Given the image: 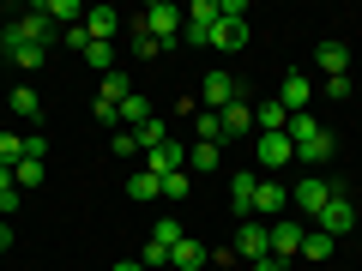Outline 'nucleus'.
Returning a JSON list of instances; mask_svg holds the SVG:
<instances>
[{
    "label": "nucleus",
    "mask_w": 362,
    "mask_h": 271,
    "mask_svg": "<svg viewBox=\"0 0 362 271\" xmlns=\"http://www.w3.org/2000/svg\"><path fill=\"white\" fill-rule=\"evenodd\" d=\"M332 193H344L338 181H326V175H302L296 187H290V205H302L308 217H320V211H326V199H332Z\"/></svg>",
    "instance_id": "nucleus-5"
},
{
    "label": "nucleus",
    "mask_w": 362,
    "mask_h": 271,
    "mask_svg": "<svg viewBox=\"0 0 362 271\" xmlns=\"http://www.w3.org/2000/svg\"><path fill=\"white\" fill-rule=\"evenodd\" d=\"M314 229H326L332 241H338V235H350V229H356V205H350L344 193H332V199H326V211L314 217Z\"/></svg>",
    "instance_id": "nucleus-7"
},
{
    "label": "nucleus",
    "mask_w": 362,
    "mask_h": 271,
    "mask_svg": "<svg viewBox=\"0 0 362 271\" xmlns=\"http://www.w3.org/2000/svg\"><path fill=\"white\" fill-rule=\"evenodd\" d=\"M6 109H13L18 121H30V127H37V115H42V103H37V90H30V85H18L13 97H6Z\"/></svg>",
    "instance_id": "nucleus-21"
},
{
    "label": "nucleus",
    "mask_w": 362,
    "mask_h": 271,
    "mask_svg": "<svg viewBox=\"0 0 362 271\" xmlns=\"http://www.w3.org/2000/svg\"><path fill=\"white\" fill-rule=\"evenodd\" d=\"M314 61L326 66V78H344V73H350V42L326 37V42H320V54H314Z\"/></svg>",
    "instance_id": "nucleus-17"
},
{
    "label": "nucleus",
    "mask_w": 362,
    "mask_h": 271,
    "mask_svg": "<svg viewBox=\"0 0 362 271\" xmlns=\"http://www.w3.org/2000/svg\"><path fill=\"white\" fill-rule=\"evenodd\" d=\"M290 127V109L278 103V97H272V103H259L254 109V133H284Z\"/></svg>",
    "instance_id": "nucleus-19"
},
{
    "label": "nucleus",
    "mask_w": 362,
    "mask_h": 271,
    "mask_svg": "<svg viewBox=\"0 0 362 271\" xmlns=\"http://www.w3.org/2000/svg\"><path fill=\"white\" fill-rule=\"evenodd\" d=\"M0 121H6V115H0Z\"/></svg>",
    "instance_id": "nucleus-46"
},
{
    "label": "nucleus",
    "mask_w": 362,
    "mask_h": 271,
    "mask_svg": "<svg viewBox=\"0 0 362 271\" xmlns=\"http://www.w3.org/2000/svg\"><path fill=\"white\" fill-rule=\"evenodd\" d=\"M290 145H296V163H326L332 157V133L320 127V115H290Z\"/></svg>",
    "instance_id": "nucleus-1"
},
{
    "label": "nucleus",
    "mask_w": 362,
    "mask_h": 271,
    "mask_svg": "<svg viewBox=\"0 0 362 271\" xmlns=\"http://www.w3.org/2000/svg\"><path fill=\"white\" fill-rule=\"evenodd\" d=\"M218 115H223V145H235V139L254 133V103H242V97H235L230 109H218Z\"/></svg>",
    "instance_id": "nucleus-15"
},
{
    "label": "nucleus",
    "mask_w": 362,
    "mask_h": 271,
    "mask_svg": "<svg viewBox=\"0 0 362 271\" xmlns=\"http://www.w3.org/2000/svg\"><path fill=\"white\" fill-rule=\"evenodd\" d=\"M0 49L13 54V66H25V73H30V66H42V54H49V49H37V42H13V37H0Z\"/></svg>",
    "instance_id": "nucleus-24"
},
{
    "label": "nucleus",
    "mask_w": 362,
    "mask_h": 271,
    "mask_svg": "<svg viewBox=\"0 0 362 271\" xmlns=\"http://www.w3.org/2000/svg\"><path fill=\"white\" fill-rule=\"evenodd\" d=\"M121 37H127V42H133V54H145V61H151V54H163V42H157L151 30L139 25V18H127V30H121Z\"/></svg>",
    "instance_id": "nucleus-22"
},
{
    "label": "nucleus",
    "mask_w": 362,
    "mask_h": 271,
    "mask_svg": "<svg viewBox=\"0 0 362 271\" xmlns=\"http://www.w3.org/2000/svg\"><path fill=\"white\" fill-rule=\"evenodd\" d=\"M278 103H284L290 115H308V103H314V78H308V73H284V85H278Z\"/></svg>",
    "instance_id": "nucleus-12"
},
{
    "label": "nucleus",
    "mask_w": 362,
    "mask_h": 271,
    "mask_svg": "<svg viewBox=\"0 0 362 271\" xmlns=\"http://www.w3.org/2000/svg\"><path fill=\"white\" fill-rule=\"evenodd\" d=\"M169 271H211V253L194 241V235H181V241L169 247Z\"/></svg>",
    "instance_id": "nucleus-14"
},
{
    "label": "nucleus",
    "mask_w": 362,
    "mask_h": 271,
    "mask_svg": "<svg viewBox=\"0 0 362 271\" xmlns=\"http://www.w3.org/2000/svg\"><path fill=\"white\" fill-rule=\"evenodd\" d=\"M254 163H259V175H278L284 163H296L290 133H254Z\"/></svg>",
    "instance_id": "nucleus-4"
},
{
    "label": "nucleus",
    "mask_w": 362,
    "mask_h": 271,
    "mask_svg": "<svg viewBox=\"0 0 362 271\" xmlns=\"http://www.w3.org/2000/svg\"><path fill=\"white\" fill-rule=\"evenodd\" d=\"M115 157H133V163H139V139H133V133H115Z\"/></svg>",
    "instance_id": "nucleus-40"
},
{
    "label": "nucleus",
    "mask_w": 362,
    "mask_h": 271,
    "mask_svg": "<svg viewBox=\"0 0 362 271\" xmlns=\"http://www.w3.org/2000/svg\"><path fill=\"white\" fill-rule=\"evenodd\" d=\"M284 205H290V187L278 175H259V187H254V217L259 223H278L284 217Z\"/></svg>",
    "instance_id": "nucleus-6"
},
{
    "label": "nucleus",
    "mask_w": 362,
    "mask_h": 271,
    "mask_svg": "<svg viewBox=\"0 0 362 271\" xmlns=\"http://www.w3.org/2000/svg\"><path fill=\"white\" fill-rule=\"evenodd\" d=\"M97 97H103V103H127V97H133V78L127 73H121V66H115V73H103V90H97Z\"/></svg>",
    "instance_id": "nucleus-23"
},
{
    "label": "nucleus",
    "mask_w": 362,
    "mask_h": 271,
    "mask_svg": "<svg viewBox=\"0 0 362 271\" xmlns=\"http://www.w3.org/2000/svg\"><path fill=\"white\" fill-rule=\"evenodd\" d=\"M194 133H199V145H223V115L199 109V115H194Z\"/></svg>",
    "instance_id": "nucleus-26"
},
{
    "label": "nucleus",
    "mask_w": 362,
    "mask_h": 271,
    "mask_svg": "<svg viewBox=\"0 0 362 271\" xmlns=\"http://www.w3.org/2000/svg\"><path fill=\"white\" fill-rule=\"evenodd\" d=\"M199 97H206V109L218 115V109H230L235 97H242V85H235V78L223 73V66H211V73H206V90H199Z\"/></svg>",
    "instance_id": "nucleus-11"
},
{
    "label": "nucleus",
    "mask_w": 362,
    "mask_h": 271,
    "mask_svg": "<svg viewBox=\"0 0 362 271\" xmlns=\"http://www.w3.org/2000/svg\"><path fill=\"white\" fill-rule=\"evenodd\" d=\"M139 265H145V271H151V265H169V247H163V241H145V247H139Z\"/></svg>",
    "instance_id": "nucleus-38"
},
{
    "label": "nucleus",
    "mask_w": 362,
    "mask_h": 271,
    "mask_svg": "<svg viewBox=\"0 0 362 271\" xmlns=\"http://www.w3.org/2000/svg\"><path fill=\"white\" fill-rule=\"evenodd\" d=\"M133 139H139V157H151V151H163V145H169V121H163V115H151V121H145L139 133H133Z\"/></svg>",
    "instance_id": "nucleus-20"
},
{
    "label": "nucleus",
    "mask_w": 362,
    "mask_h": 271,
    "mask_svg": "<svg viewBox=\"0 0 362 271\" xmlns=\"http://www.w3.org/2000/svg\"><path fill=\"white\" fill-rule=\"evenodd\" d=\"M90 121H103V127H115V121H121V109H115V103H103V97H97V103H90Z\"/></svg>",
    "instance_id": "nucleus-39"
},
{
    "label": "nucleus",
    "mask_w": 362,
    "mask_h": 271,
    "mask_svg": "<svg viewBox=\"0 0 362 271\" xmlns=\"http://www.w3.org/2000/svg\"><path fill=\"white\" fill-rule=\"evenodd\" d=\"M254 187H259V169H235V175H230V211H235V217H254Z\"/></svg>",
    "instance_id": "nucleus-13"
},
{
    "label": "nucleus",
    "mask_w": 362,
    "mask_h": 271,
    "mask_svg": "<svg viewBox=\"0 0 362 271\" xmlns=\"http://www.w3.org/2000/svg\"><path fill=\"white\" fill-rule=\"evenodd\" d=\"M187 25H218V0H194L187 6Z\"/></svg>",
    "instance_id": "nucleus-37"
},
{
    "label": "nucleus",
    "mask_w": 362,
    "mask_h": 271,
    "mask_svg": "<svg viewBox=\"0 0 362 271\" xmlns=\"http://www.w3.org/2000/svg\"><path fill=\"white\" fill-rule=\"evenodd\" d=\"M115 271H145V265H139V259H121V265H115Z\"/></svg>",
    "instance_id": "nucleus-44"
},
{
    "label": "nucleus",
    "mask_w": 362,
    "mask_h": 271,
    "mask_svg": "<svg viewBox=\"0 0 362 271\" xmlns=\"http://www.w3.org/2000/svg\"><path fill=\"white\" fill-rule=\"evenodd\" d=\"M230 271H242V265H230Z\"/></svg>",
    "instance_id": "nucleus-45"
},
{
    "label": "nucleus",
    "mask_w": 362,
    "mask_h": 271,
    "mask_svg": "<svg viewBox=\"0 0 362 271\" xmlns=\"http://www.w3.org/2000/svg\"><path fill=\"white\" fill-rule=\"evenodd\" d=\"M194 193V181H187V169H175V175H163V199H187Z\"/></svg>",
    "instance_id": "nucleus-35"
},
{
    "label": "nucleus",
    "mask_w": 362,
    "mask_h": 271,
    "mask_svg": "<svg viewBox=\"0 0 362 271\" xmlns=\"http://www.w3.org/2000/svg\"><path fill=\"white\" fill-rule=\"evenodd\" d=\"M0 37H13V42H37V49H49V42H54V18L42 13V0H37V6H30V13H18L13 25L0 30Z\"/></svg>",
    "instance_id": "nucleus-3"
},
{
    "label": "nucleus",
    "mask_w": 362,
    "mask_h": 271,
    "mask_svg": "<svg viewBox=\"0 0 362 271\" xmlns=\"http://www.w3.org/2000/svg\"><path fill=\"white\" fill-rule=\"evenodd\" d=\"M18 163H49V139H42L37 127L25 133V157H18Z\"/></svg>",
    "instance_id": "nucleus-34"
},
{
    "label": "nucleus",
    "mask_w": 362,
    "mask_h": 271,
    "mask_svg": "<svg viewBox=\"0 0 362 271\" xmlns=\"http://www.w3.org/2000/svg\"><path fill=\"white\" fill-rule=\"evenodd\" d=\"M151 241L175 247V241H181V223H175V217H157V223H151Z\"/></svg>",
    "instance_id": "nucleus-36"
},
{
    "label": "nucleus",
    "mask_w": 362,
    "mask_h": 271,
    "mask_svg": "<svg viewBox=\"0 0 362 271\" xmlns=\"http://www.w3.org/2000/svg\"><path fill=\"white\" fill-rule=\"evenodd\" d=\"M247 271H284V259H254Z\"/></svg>",
    "instance_id": "nucleus-42"
},
{
    "label": "nucleus",
    "mask_w": 362,
    "mask_h": 271,
    "mask_svg": "<svg viewBox=\"0 0 362 271\" xmlns=\"http://www.w3.org/2000/svg\"><path fill=\"white\" fill-rule=\"evenodd\" d=\"M121 30H127V18H121L115 6H90V13H85V37L90 42H115Z\"/></svg>",
    "instance_id": "nucleus-10"
},
{
    "label": "nucleus",
    "mask_w": 362,
    "mask_h": 271,
    "mask_svg": "<svg viewBox=\"0 0 362 271\" xmlns=\"http://www.w3.org/2000/svg\"><path fill=\"white\" fill-rule=\"evenodd\" d=\"M121 121H127V133H139V127H145V121H151V103H145L139 90H133L127 103H121Z\"/></svg>",
    "instance_id": "nucleus-29"
},
{
    "label": "nucleus",
    "mask_w": 362,
    "mask_h": 271,
    "mask_svg": "<svg viewBox=\"0 0 362 271\" xmlns=\"http://www.w3.org/2000/svg\"><path fill=\"white\" fill-rule=\"evenodd\" d=\"M18 157H25V133H6V127H0V163L18 169Z\"/></svg>",
    "instance_id": "nucleus-32"
},
{
    "label": "nucleus",
    "mask_w": 362,
    "mask_h": 271,
    "mask_svg": "<svg viewBox=\"0 0 362 271\" xmlns=\"http://www.w3.org/2000/svg\"><path fill=\"white\" fill-rule=\"evenodd\" d=\"M235 259H247V265H254V259H272V235H266L259 217H247L242 229H235Z\"/></svg>",
    "instance_id": "nucleus-9"
},
{
    "label": "nucleus",
    "mask_w": 362,
    "mask_h": 271,
    "mask_svg": "<svg viewBox=\"0 0 362 271\" xmlns=\"http://www.w3.org/2000/svg\"><path fill=\"white\" fill-rule=\"evenodd\" d=\"M181 163H187V151H181V145H175V139H169V145H163V151H151V157H139V169H151V175H157V181H163V175H175V169H181Z\"/></svg>",
    "instance_id": "nucleus-16"
},
{
    "label": "nucleus",
    "mask_w": 362,
    "mask_h": 271,
    "mask_svg": "<svg viewBox=\"0 0 362 271\" xmlns=\"http://www.w3.org/2000/svg\"><path fill=\"white\" fill-rule=\"evenodd\" d=\"M42 13H49L54 25H66V30L85 25V6H78V0H42Z\"/></svg>",
    "instance_id": "nucleus-25"
},
{
    "label": "nucleus",
    "mask_w": 362,
    "mask_h": 271,
    "mask_svg": "<svg viewBox=\"0 0 362 271\" xmlns=\"http://www.w3.org/2000/svg\"><path fill=\"white\" fill-rule=\"evenodd\" d=\"M326 97H332V103H344V97H350V73H344V78H326Z\"/></svg>",
    "instance_id": "nucleus-41"
},
{
    "label": "nucleus",
    "mask_w": 362,
    "mask_h": 271,
    "mask_svg": "<svg viewBox=\"0 0 362 271\" xmlns=\"http://www.w3.org/2000/svg\"><path fill=\"white\" fill-rule=\"evenodd\" d=\"M266 235H272V259H302V223L296 217H278V223H266Z\"/></svg>",
    "instance_id": "nucleus-8"
},
{
    "label": "nucleus",
    "mask_w": 362,
    "mask_h": 271,
    "mask_svg": "<svg viewBox=\"0 0 362 271\" xmlns=\"http://www.w3.org/2000/svg\"><path fill=\"white\" fill-rule=\"evenodd\" d=\"M127 193H133V199H163V181H157L151 169H133V181H127Z\"/></svg>",
    "instance_id": "nucleus-28"
},
{
    "label": "nucleus",
    "mask_w": 362,
    "mask_h": 271,
    "mask_svg": "<svg viewBox=\"0 0 362 271\" xmlns=\"http://www.w3.org/2000/svg\"><path fill=\"white\" fill-rule=\"evenodd\" d=\"M211 49H247V18H218V30H211Z\"/></svg>",
    "instance_id": "nucleus-18"
},
{
    "label": "nucleus",
    "mask_w": 362,
    "mask_h": 271,
    "mask_svg": "<svg viewBox=\"0 0 362 271\" xmlns=\"http://www.w3.org/2000/svg\"><path fill=\"white\" fill-rule=\"evenodd\" d=\"M302 259H332V235H326V229H308V235H302Z\"/></svg>",
    "instance_id": "nucleus-30"
},
{
    "label": "nucleus",
    "mask_w": 362,
    "mask_h": 271,
    "mask_svg": "<svg viewBox=\"0 0 362 271\" xmlns=\"http://www.w3.org/2000/svg\"><path fill=\"white\" fill-rule=\"evenodd\" d=\"M223 163V145H199L194 139V151H187V169H218Z\"/></svg>",
    "instance_id": "nucleus-31"
},
{
    "label": "nucleus",
    "mask_w": 362,
    "mask_h": 271,
    "mask_svg": "<svg viewBox=\"0 0 362 271\" xmlns=\"http://www.w3.org/2000/svg\"><path fill=\"white\" fill-rule=\"evenodd\" d=\"M6 247H13V229H6V223H0V253H6Z\"/></svg>",
    "instance_id": "nucleus-43"
},
{
    "label": "nucleus",
    "mask_w": 362,
    "mask_h": 271,
    "mask_svg": "<svg viewBox=\"0 0 362 271\" xmlns=\"http://www.w3.org/2000/svg\"><path fill=\"white\" fill-rule=\"evenodd\" d=\"M139 25L169 49V42H181V25H187V13H181V6H169V0H151V6L139 13Z\"/></svg>",
    "instance_id": "nucleus-2"
},
{
    "label": "nucleus",
    "mask_w": 362,
    "mask_h": 271,
    "mask_svg": "<svg viewBox=\"0 0 362 271\" xmlns=\"http://www.w3.org/2000/svg\"><path fill=\"white\" fill-rule=\"evenodd\" d=\"M85 66H97V73H115V42H85Z\"/></svg>",
    "instance_id": "nucleus-27"
},
{
    "label": "nucleus",
    "mask_w": 362,
    "mask_h": 271,
    "mask_svg": "<svg viewBox=\"0 0 362 271\" xmlns=\"http://www.w3.org/2000/svg\"><path fill=\"white\" fill-rule=\"evenodd\" d=\"M42 175H49V163H18V169H13L18 193H30V187H42Z\"/></svg>",
    "instance_id": "nucleus-33"
}]
</instances>
